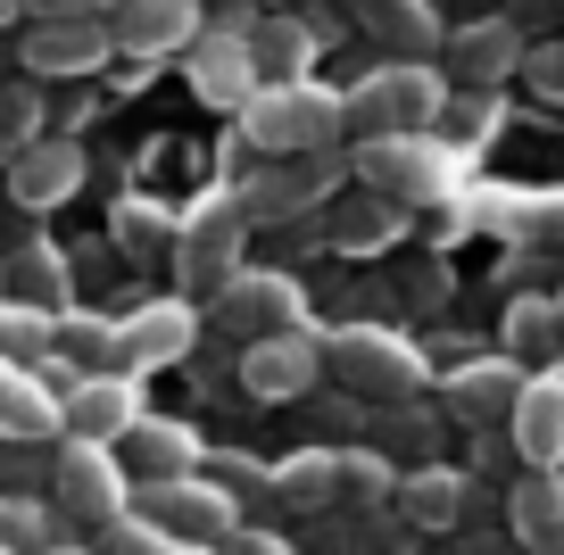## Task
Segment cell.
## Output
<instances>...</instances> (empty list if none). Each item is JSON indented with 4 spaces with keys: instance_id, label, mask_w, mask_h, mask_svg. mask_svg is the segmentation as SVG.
I'll return each instance as SVG.
<instances>
[{
    "instance_id": "6da1fadb",
    "label": "cell",
    "mask_w": 564,
    "mask_h": 555,
    "mask_svg": "<svg viewBox=\"0 0 564 555\" xmlns=\"http://www.w3.org/2000/svg\"><path fill=\"white\" fill-rule=\"evenodd\" d=\"M241 133L258 157H316L349 133V100L333 84H258V100L241 108Z\"/></svg>"
},
{
    "instance_id": "7a4b0ae2",
    "label": "cell",
    "mask_w": 564,
    "mask_h": 555,
    "mask_svg": "<svg viewBox=\"0 0 564 555\" xmlns=\"http://www.w3.org/2000/svg\"><path fill=\"white\" fill-rule=\"evenodd\" d=\"M349 100V133L357 141H382V133H432L448 108V75L423 67V58H390V67H373L366 84L340 91Z\"/></svg>"
},
{
    "instance_id": "3957f363",
    "label": "cell",
    "mask_w": 564,
    "mask_h": 555,
    "mask_svg": "<svg viewBox=\"0 0 564 555\" xmlns=\"http://www.w3.org/2000/svg\"><path fill=\"white\" fill-rule=\"evenodd\" d=\"M457 141L441 133H382V141H357L349 166L366 192L399 199V208H432V199H448V183H457Z\"/></svg>"
},
{
    "instance_id": "277c9868",
    "label": "cell",
    "mask_w": 564,
    "mask_h": 555,
    "mask_svg": "<svg viewBox=\"0 0 564 555\" xmlns=\"http://www.w3.org/2000/svg\"><path fill=\"white\" fill-rule=\"evenodd\" d=\"M324 364L340 373V390H357V399H382V406H406L423 390V348L406 340V331L390 324H340L333 340H324Z\"/></svg>"
},
{
    "instance_id": "5b68a950",
    "label": "cell",
    "mask_w": 564,
    "mask_h": 555,
    "mask_svg": "<svg viewBox=\"0 0 564 555\" xmlns=\"http://www.w3.org/2000/svg\"><path fill=\"white\" fill-rule=\"evenodd\" d=\"M51 505H58V522H84V531L100 538L117 514H133V472H124V456L100 448V439H58Z\"/></svg>"
},
{
    "instance_id": "8992f818",
    "label": "cell",
    "mask_w": 564,
    "mask_h": 555,
    "mask_svg": "<svg viewBox=\"0 0 564 555\" xmlns=\"http://www.w3.org/2000/svg\"><path fill=\"white\" fill-rule=\"evenodd\" d=\"M241 232H249L241 192L199 199V208L175 225V274H183V291H208V298L225 291V282L241 274Z\"/></svg>"
},
{
    "instance_id": "52a82bcc",
    "label": "cell",
    "mask_w": 564,
    "mask_h": 555,
    "mask_svg": "<svg viewBox=\"0 0 564 555\" xmlns=\"http://www.w3.org/2000/svg\"><path fill=\"white\" fill-rule=\"evenodd\" d=\"M141 514L159 522L166 538H183V547H232V538H241V498H232L216 472H183V481H159Z\"/></svg>"
},
{
    "instance_id": "ba28073f",
    "label": "cell",
    "mask_w": 564,
    "mask_h": 555,
    "mask_svg": "<svg viewBox=\"0 0 564 555\" xmlns=\"http://www.w3.org/2000/svg\"><path fill=\"white\" fill-rule=\"evenodd\" d=\"M216 331L232 340H274V331H307V291L291 274H265V265H241V274L216 291Z\"/></svg>"
},
{
    "instance_id": "9c48e42d",
    "label": "cell",
    "mask_w": 564,
    "mask_h": 555,
    "mask_svg": "<svg viewBox=\"0 0 564 555\" xmlns=\"http://www.w3.org/2000/svg\"><path fill=\"white\" fill-rule=\"evenodd\" d=\"M324 382V340L316 331H274V340H249L241 348V390L258 406H291Z\"/></svg>"
},
{
    "instance_id": "30bf717a",
    "label": "cell",
    "mask_w": 564,
    "mask_h": 555,
    "mask_svg": "<svg viewBox=\"0 0 564 555\" xmlns=\"http://www.w3.org/2000/svg\"><path fill=\"white\" fill-rule=\"evenodd\" d=\"M183 58H192V91H199L208 108H232V117H241V108L258 100V84H265V75H258V51H249V18L208 25Z\"/></svg>"
},
{
    "instance_id": "8fae6325",
    "label": "cell",
    "mask_w": 564,
    "mask_h": 555,
    "mask_svg": "<svg viewBox=\"0 0 564 555\" xmlns=\"http://www.w3.org/2000/svg\"><path fill=\"white\" fill-rule=\"evenodd\" d=\"M199 340V307L192 298H150V307L117 315V373H159V364H183Z\"/></svg>"
},
{
    "instance_id": "7c38bea8",
    "label": "cell",
    "mask_w": 564,
    "mask_h": 555,
    "mask_svg": "<svg viewBox=\"0 0 564 555\" xmlns=\"http://www.w3.org/2000/svg\"><path fill=\"white\" fill-rule=\"evenodd\" d=\"M58 415H67V439H100V448H117L124 432H133L150 406H141V373H84V382L58 390Z\"/></svg>"
},
{
    "instance_id": "4fadbf2b",
    "label": "cell",
    "mask_w": 564,
    "mask_h": 555,
    "mask_svg": "<svg viewBox=\"0 0 564 555\" xmlns=\"http://www.w3.org/2000/svg\"><path fill=\"white\" fill-rule=\"evenodd\" d=\"M340 157L333 150H316V157H265V174L241 192V216L249 225H282V216H300V208H316V199H333V183H340Z\"/></svg>"
},
{
    "instance_id": "5bb4252c",
    "label": "cell",
    "mask_w": 564,
    "mask_h": 555,
    "mask_svg": "<svg viewBox=\"0 0 564 555\" xmlns=\"http://www.w3.org/2000/svg\"><path fill=\"white\" fill-rule=\"evenodd\" d=\"M199 34H208V25H199V0H124L117 18H108V42H117L124 58H175V51H192Z\"/></svg>"
},
{
    "instance_id": "9a60e30c",
    "label": "cell",
    "mask_w": 564,
    "mask_h": 555,
    "mask_svg": "<svg viewBox=\"0 0 564 555\" xmlns=\"http://www.w3.org/2000/svg\"><path fill=\"white\" fill-rule=\"evenodd\" d=\"M84 192V141H67V133H42V141H25L18 157H9V199L18 208H58V199H75Z\"/></svg>"
},
{
    "instance_id": "2e32d148",
    "label": "cell",
    "mask_w": 564,
    "mask_h": 555,
    "mask_svg": "<svg viewBox=\"0 0 564 555\" xmlns=\"http://www.w3.org/2000/svg\"><path fill=\"white\" fill-rule=\"evenodd\" d=\"M117 456H124V472H133L141 489H159V481H183V472H199V432L192 423H175V415H141L133 432L117 439Z\"/></svg>"
},
{
    "instance_id": "e0dca14e",
    "label": "cell",
    "mask_w": 564,
    "mask_h": 555,
    "mask_svg": "<svg viewBox=\"0 0 564 555\" xmlns=\"http://www.w3.org/2000/svg\"><path fill=\"white\" fill-rule=\"evenodd\" d=\"M514 456L531 472H564V364L556 373H531L523 399H514Z\"/></svg>"
},
{
    "instance_id": "ac0fdd59",
    "label": "cell",
    "mask_w": 564,
    "mask_h": 555,
    "mask_svg": "<svg viewBox=\"0 0 564 555\" xmlns=\"http://www.w3.org/2000/svg\"><path fill=\"white\" fill-rule=\"evenodd\" d=\"M523 364L514 357H474L448 373V415L457 423H514V399H523Z\"/></svg>"
},
{
    "instance_id": "d6986e66",
    "label": "cell",
    "mask_w": 564,
    "mask_h": 555,
    "mask_svg": "<svg viewBox=\"0 0 564 555\" xmlns=\"http://www.w3.org/2000/svg\"><path fill=\"white\" fill-rule=\"evenodd\" d=\"M117 51L100 18H51V25H25V75H91L100 58Z\"/></svg>"
},
{
    "instance_id": "ffe728a7",
    "label": "cell",
    "mask_w": 564,
    "mask_h": 555,
    "mask_svg": "<svg viewBox=\"0 0 564 555\" xmlns=\"http://www.w3.org/2000/svg\"><path fill=\"white\" fill-rule=\"evenodd\" d=\"M448 75L474 91L507 84V75H523V34H514V18H490V25H457L448 34Z\"/></svg>"
},
{
    "instance_id": "44dd1931",
    "label": "cell",
    "mask_w": 564,
    "mask_h": 555,
    "mask_svg": "<svg viewBox=\"0 0 564 555\" xmlns=\"http://www.w3.org/2000/svg\"><path fill=\"white\" fill-rule=\"evenodd\" d=\"M51 432H67V415H58V390L42 382V364L0 357V439H51Z\"/></svg>"
},
{
    "instance_id": "7402d4cb",
    "label": "cell",
    "mask_w": 564,
    "mask_h": 555,
    "mask_svg": "<svg viewBox=\"0 0 564 555\" xmlns=\"http://www.w3.org/2000/svg\"><path fill=\"white\" fill-rule=\"evenodd\" d=\"M507 522L531 555H564V472H523L507 498Z\"/></svg>"
},
{
    "instance_id": "603a6c76",
    "label": "cell",
    "mask_w": 564,
    "mask_h": 555,
    "mask_svg": "<svg viewBox=\"0 0 564 555\" xmlns=\"http://www.w3.org/2000/svg\"><path fill=\"white\" fill-rule=\"evenodd\" d=\"M399 514H406V531H457L465 522V472H448V465L406 472L399 481Z\"/></svg>"
},
{
    "instance_id": "cb8c5ba5",
    "label": "cell",
    "mask_w": 564,
    "mask_h": 555,
    "mask_svg": "<svg viewBox=\"0 0 564 555\" xmlns=\"http://www.w3.org/2000/svg\"><path fill=\"white\" fill-rule=\"evenodd\" d=\"M357 25H366L390 58H423L441 42V18H432L423 0H357Z\"/></svg>"
},
{
    "instance_id": "d4e9b609",
    "label": "cell",
    "mask_w": 564,
    "mask_h": 555,
    "mask_svg": "<svg viewBox=\"0 0 564 555\" xmlns=\"http://www.w3.org/2000/svg\"><path fill=\"white\" fill-rule=\"evenodd\" d=\"M274 498L291 505V514H324V505H340V448H300L274 465Z\"/></svg>"
},
{
    "instance_id": "484cf974",
    "label": "cell",
    "mask_w": 564,
    "mask_h": 555,
    "mask_svg": "<svg viewBox=\"0 0 564 555\" xmlns=\"http://www.w3.org/2000/svg\"><path fill=\"white\" fill-rule=\"evenodd\" d=\"M316 25H300V18H249V51H258V75L265 84H300L307 75V58H316Z\"/></svg>"
},
{
    "instance_id": "4316f807",
    "label": "cell",
    "mask_w": 564,
    "mask_h": 555,
    "mask_svg": "<svg viewBox=\"0 0 564 555\" xmlns=\"http://www.w3.org/2000/svg\"><path fill=\"white\" fill-rule=\"evenodd\" d=\"M51 357L67 364L75 382H84V373H108V364H117V324H108V315H91V307H67V315H58Z\"/></svg>"
},
{
    "instance_id": "83f0119b",
    "label": "cell",
    "mask_w": 564,
    "mask_h": 555,
    "mask_svg": "<svg viewBox=\"0 0 564 555\" xmlns=\"http://www.w3.org/2000/svg\"><path fill=\"white\" fill-rule=\"evenodd\" d=\"M9 298L67 315V258H58V241H42V232H34V241L9 258Z\"/></svg>"
},
{
    "instance_id": "f1b7e54d",
    "label": "cell",
    "mask_w": 564,
    "mask_h": 555,
    "mask_svg": "<svg viewBox=\"0 0 564 555\" xmlns=\"http://www.w3.org/2000/svg\"><path fill=\"white\" fill-rule=\"evenodd\" d=\"M564 348V298H514L507 307V357H556Z\"/></svg>"
},
{
    "instance_id": "f546056e",
    "label": "cell",
    "mask_w": 564,
    "mask_h": 555,
    "mask_svg": "<svg viewBox=\"0 0 564 555\" xmlns=\"http://www.w3.org/2000/svg\"><path fill=\"white\" fill-rule=\"evenodd\" d=\"M51 340H58V315H51V307L0 298V357H18V364H51Z\"/></svg>"
},
{
    "instance_id": "4dcf8cb0",
    "label": "cell",
    "mask_w": 564,
    "mask_h": 555,
    "mask_svg": "<svg viewBox=\"0 0 564 555\" xmlns=\"http://www.w3.org/2000/svg\"><path fill=\"white\" fill-rule=\"evenodd\" d=\"M0 547L9 555H51L58 547V505L51 498H0Z\"/></svg>"
},
{
    "instance_id": "1f68e13d",
    "label": "cell",
    "mask_w": 564,
    "mask_h": 555,
    "mask_svg": "<svg viewBox=\"0 0 564 555\" xmlns=\"http://www.w3.org/2000/svg\"><path fill=\"white\" fill-rule=\"evenodd\" d=\"M399 498V472H390L382 448H340V505H357V514H373V505Z\"/></svg>"
},
{
    "instance_id": "d6a6232c",
    "label": "cell",
    "mask_w": 564,
    "mask_h": 555,
    "mask_svg": "<svg viewBox=\"0 0 564 555\" xmlns=\"http://www.w3.org/2000/svg\"><path fill=\"white\" fill-rule=\"evenodd\" d=\"M390 232H399V199H382V192L349 199V208L333 216V241H340V249H382Z\"/></svg>"
},
{
    "instance_id": "836d02e7",
    "label": "cell",
    "mask_w": 564,
    "mask_h": 555,
    "mask_svg": "<svg viewBox=\"0 0 564 555\" xmlns=\"http://www.w3.org/2000/svg\"><path fill=\"white\" fill-rule=\"evenodd\" d=\"M117 249H124V258H159V249L175 258V216L150 208V199H124V208H117Z\"/></svg>"
},
{
    "instance_id": "e575fe53",
    "label": "cell",
    "mask_w": 564,
    "mask_h": 555,
    "mask_svg": "<svg viewBox=\"0 0 564 555\" xmlns=\"http://www.w3.org/2000/svg\"><path fill=\"white\" fill-rule=\"evenodd\" d=\"M91 555H175V538H166L150 514H117L100 538H91Z\"/></svg>"
},
{
    "instance_id": "d590c367",
    "label": "cell",
    "mask_w": 564,
    "mask_h": 555,
    "mask_svg": "<svg viewBox=\"0 0 564 555\" xmlns=\"http://www.w3.org/2000/svg\"><path fill=\"white\" fill-rule=\"evenodd\" d=\"M25 141H42V100L18 84V91H0V166H9Z\"/></svg>"
},
{
    "instance_id": "8d00e7d4",
    "label": "cell",
    "mask_w": 564,
    "mask_h": 555,
    "mask_svg": "<svg viewBox=\"0 0 564 555\" xmlns=\"http://www.w3.org/2000/svg\"><path fill=\"white\" fill-rule=\"evenodd\" d=\"M523 84L540 91V100L564 108V42H540V51H523Z\"/></svg>"
},
{
    "instance_id": "74e56055",
    "label": "cell",
    "mask_w": 564,
    "mask_h": 555,
    "mask_svg": "<svg viewBox=\"0 0 564 555\" xmlns=\"http://www.w3.org/2000/svg\"><path fill=\"white\" fill-rule=\"evenodd\" d=\"M124 0H25V18L51 25V18H117Z\"/></svg>"
},
{
    "instance_id": "f35d334b",
    "label": "cell",
    "mask_w": 564,
    "mask_h": 555,
    "mask_svg": "<svg viewBox=\"0 0 564 555\" xmlns=\"http://www.w3.org/2000/svg\"><path fill=\"white\" fill-rule=\"evenodd\" d=\"M216 481H225L232 498H241V489H274V472H258L249 456H225V465H216Z\"/></svg>"
},
{
    "instance_id": "ab89813d",
    "label": "cell",
    "mask_w": 564,
    "mask_h": 555,
    "mask_svg": "<svg viewBox=\"0 0 564 555\" xmlns=\"http://www.w3.org/2000/svg\"><path fill=\"white\" fill-rule=\"evenodd\" d=\"M225 555H291V547H282V538L274 531H241V538H232V547Z\"/></svg>"
},
{
    "instance_id": "60d3db41",
    "label": "cell",
    "mask_w": 564,
    "mask_h": 555,
    "mask_svg": "<svg viewBox=\"0 0 564 555\" xmlns=\"http://www.w3.org/2000/svg\"><path fill=\"white\" fill-rule=\"evenodd\" d=\"M51 555H91V547H75V538H58V547H51Z\"/></svg>"
},
{
    "instance_id": "b9f144b4",
    "label": "cell",
    "mask_w": 564,
    "mask_h": 555,
    "mask_svg": "<svg viewBox=\"0 0 564 555\" xmlns=\"http://www.w3.org/2000/svg\"><path fill=\"white\" fill-rule=\"evenodd\" d=\"M175 555H225V547H183V538H175Z\"/></svg>"
},
{
    "instance_id": "7bdbcfd3",
    "label": "cell",
    "mask_w": 564,
    "mask_h": 555,
    "mask_svg": "<svg viewBox=\"0 0 564 555\" xmlns=\"http://www.w3.org/2000/svg\"><path fill=\"white\" fill-rule=\"evenodd\" d=\"M18 9H25V0H0V25H9V18H18Z\"/></svg>"
},
{
    "instance_id": "ee69618b",
    "label": "cell",
    "mask_w": 564,
    "mask_h": 555,
    "mask_svg": "<svg viewBox=\"0 0 564 555\" xmlns=\"http://www.w3.org/2000/svg\"><path fill=\"white\" fill-rule=\"evenodd\" d=\"M0 298H9V258H0Z\"/></svg>"
},
{
    "instance_id": "f6af8a7d",
    "label": "cell",
    "mask_w": 564,
    "mask_h": 555,
    "mask_svg": "<svg viewBox=\"0 0 564 555\" xmlns=\"http://www.w3.org/2000/svg\"><path fill=\"white\" fill-rule=\"evenodd\" d=\"M0 555H9V547H0Z\"/></svg>"
},
{
    "instance_id": "bcb514c9",
    "label": "cell",
    "mask_w": 564,
    "mask_h": 555,
    "mask_svg": "<svg viewBox=\"0 0 564 555\" xmlns=\"http://www.w3.org/2000/svg\"><path fill=\"white\" fill-rule=\"evenodd\" d=\"M556 298H564V291H556Z\"/></svg>"
}]
</instances>
